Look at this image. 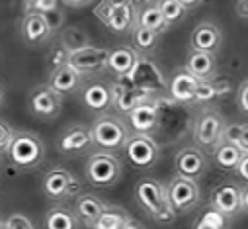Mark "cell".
I'll use <instances>...</instances> for the list:
<instances>
[{
	"mask_svg": "<svg viewBox=\"0 0 248 229\" xmlns=\"http://www.w3.org/2000/svg\"><path fill=\"white\" fill-rule=\"evenodd\" d=\"M135 200L145 210V213L156 223H172L176 217L166 196V186L155 179L147 177L135 184Z\"/></svg>",
	"mask_w": 248,
	"mask_h": 229,
	"instance_id": "cell-1",
	"label": "cell"
},
{
	"mask_svg": "<svg viewBox=\"0 0 248 229\" xmlns=\"http://www.w3.org/2000/svg\"><path fill=\"white\" fill-rule=\"evenodd\" d=\"M86 180L96 188H111L121 180L123 163L109 151H94L84 164Z\"/></svg>",
	"mask_w": 248,
	"mask_h": 229,
	"instance_id": "cell-2",
	"label": "cell"
},
{
	"mask_svg": "<svg viewBox=\"0 0 248 229\" xmlns=\"http://www.w3.org/2000/svg\"><path fill=\"white\" fill-rule=\"evenodd\" d=\"M12 164H16L22 170L35 168L45 159V145L39 135L31 131H16L12 133V141L6 151Z\"/></svg>",
	"mask_w": 248,
	"mask_h": 229,
	"instance_id": "cell-3",
	"label": "cell"
},
{
	"mask_svg": "<svg viewBox=\"0 0 248 229\" xmlns=\"http://www.w3.org/2000/svg\"><path fill=\"white\" fill-rule=\"evenodd\" d=\"M90 133L94 145H98L100 151H109V153L121 151L129 139L127 126L123 124V120L111 116V114H104V116L96 118L90 126Z\"/></svg>",
	"mask_w": 248,
	"mask_h": 229,
	"instance_id": "cell-4",
	"label": "cell"
},
{
	"mask_svg": "<svg viewBox=\"0 0 248 229\" xmlns=\"http://www.w3.org/2000/svg\"><path fill=\"white\" fill-rule=\"evenodd\" d=\"M225 128H227V122L223 118V114L213 110V108H203L198 118L194 122V141H196V147H200L202 151H213L221 139H223V133H225Z\"/></svg>",
	"mask_w": 248,
	"mask_h": 229,
	"instance_id": "cell-5",
	"label": "cell"
},
{
	"mask_svg": "<svg viewBox=\"0 0 248 229\" xmlns=\"http://www.w3.org/2000/svg\"><path fill=\"white\" fill-rule=\"evenodd\" d=\"M41 190L49 200L61 202V200H67V198L75 196L80 190V184H78V179L71 173L69 168L55 166V168L47 170V173L43 175Z\"/></svg>",
	"mask_w": 248,
	"mask_h": 229,
	"instance_id": "cell-6",
	"label": "cell"
},
{
	"mask_svg": "<svg viewBox=\"0 0 248 229\" xmlns=\"http://www.w3.org/2000/svg\"><path fill=\"white\" fill-rule=\"evenodd\" d=\"M123 151H125V157L127 161L139 168V170H149L153 168L158 159H160V147L158 143L151 137V135H145V133H133L129 135L125 147H123Z\"/></svg>",
	"mask_w": 248,
	"mask_h": 229,
	"instance_id": "cell-7",
	"label": "cell"
},
{
	"mask_svg": "<svg viewBox=\"0 0 248 229\" xmlns=\"http://www.w3.org/2000/svg\"><path fill=\"white\" fill-rule=\"evenodd\" d=\"M28 108L35 118L51 122L59 118L61 110H63V96L57 90H53L49 84H39L31 88L30 98H28Z\"/></svg>",
	"mask_w": 248,
	"mask_h": 229,
	"instance_id": "cell-8",
	"label": "cell"
},
{
	"mask_svg": "<svg viewBox=\"0 0 248 229\" xmlns=\"http://www.w3.org/2000/svg\"><path fill=\"white\" fill-rule=\"evenodd\" d=\"M166 196L176 215L188 213L194 208H198L200 198H202L198 182L190 179H182V177H176L170 180V184L166 186Z\"/></svg>",
	"mask_w": 248,
	"mask_h": 229,
	"instance_id": "cell-9",
	"label": "cell"
},
{
	"mask_svg": "<svg viewBox=\"0 0 248 229\" xmlns=\"http://www.w3.org/2000/svg\"><path fill=\"white\" fill-rule=\"evenodd\" d=\"M108 55H109V49L98 47V45H88V47L69 53L67 65L73 67L82 77H90V75H98L108 69Z\"/></svg>",
	"mask_w": 248,
	"mask_h": 229,
	"instance_id": "cell-10",
	"label": "cell"
},
{
	"mask_svg": "<svg viewBox=\"0 0 248 229\" xmlns=\"http://www.w3.org/2000/svg\"><path fill=\"white\" fill-rule=\"evenodd\" d=\"M102 22H106L108 28H111L115 33H127L135 28V12L133 6L127 0H115V2H108L100 10Z\"/></svg>",
	"mask_w": 248,
	"mask_h": 229,
	"instance_id": "cell-11",
	"label": "cell"
},
{
	"mask_svg": "<svg viewBox=\"0 0 248 229\" xmlns=\"http://www.w3.org/2000/svg\"><path fill=\"white\" fill-rule=\"evenodd\" d=\"M174 168L178 177L198 180L207 170V157L200 147H184L174 157Z\"/></svg>",
	"mask_w": 248,
	"mask_h": 229,
	"instance_id": "cell-12",
	"label": "cell"
},
{
	"mask_svg": "<svg viewBox=\"0 0 248 229\" xmlns=\"http://www.w3.org/2000/svg\"><path fill=\"white\" fill-rule=\"evenodd\" d=\"M94 145L92 141V133L90 128L82 126V124H75L69 126L63 133L57 139V151L65 157H75V155H82L86 153L90 147Z\"/></svg>",
	"mask_w": 248,
	"mask_h": 229,
	"instance_id": "cell-13",
	"label": "cell"
},
{
	"mask_svg": "<svg viewBox=\"0 0 248 229\" xmlns=\"http://www.w3.org/2000/svg\"><path fill=\"white\" fill-rule=\"evenodd\" d=\"M211 208L225 217H234L242 212V188L236 182H223L211 192Z\"/></svg>",
	"mask_w": 248,
	"mask_h": 229,
	"instance_id": "cell-14",
	"label": "cell"
},
{
	"mask_svg": "<svg viewBox=\"0 0 248 229\" xmlns=\"http://www.w3.org/2000/svg\"><path fill=\"white\" fill-rule=\"evenodd\" d=\"M190 45L194 51L215 55L223 45V32L215 22H200L192 32Z\"/></svg>",
	"mask_w": 248,
	"mask_h": 229,
	"instance_id": "cell-15",
	"label": "cell"
},
{
	"mask_svg": "<svg viewBox=\"0 0 248 229\" xmlns=\"http://www.w3.org/2000/svg\"><path fill=\"white\" fill-rule=\"evenodd\" d=\"M127 120H129V126L133 128L135 133L151 135L158 128V120H160L158 106L155 102H151V100H145V102L137 104L127 114Z\"/></svg>",
	"mask_w": 248,
	"mask_h": 229,
	"instance_id": "cell-16",
	"label": "cell"
},
{
	"mask_svg": "<svg viewBox=\"0 0 248 229\" xmlns=\"http://www.w3.org/2000/svg\"><path fill=\"white\" fill-rule=\"evenodd\" d=\"M20 32H22V37L28 45L31 47H39L43 43H47L53 33L45 22V18L37 12H30V14H24L22 18V24H20Z\"/></svg>",
	"mask_w": 248,
	"mask_h": 229,
	"instance_id": "cell-17",
	"label": "cell"
},
{
	"mask_svg": "<svg viewBox=\"0 0 248 229\" xmlns=\"http://www.w3.org/2000/svg\"><path fill=\"white\" fill-rule=\"evenodd\" d=\"M84 84V77L80 73H77L73 67L65 65H59L49 73V86L53 90H57L61 96L65 94H73L78 92Z\"/></svg>",
	"mask_w": 248,
	"mask_h": 229,
	"instance_id": "cell-18",
	"label": "cell"
},
{
	"mask_svg": "<svg viewBox=\"0 0 248 229\" xmlns=\"http://www.w3.org/2000/svg\"><path fill=\"white\" fill-rule=\"evenodd\" d=\"M137 61H139L137 51L133 47L121 45V47L109 49V55H108V71L113 73L117 79H125V77H129L135 71Z\"/></svg>",
	"mask_w": 248,
	"mask_h": 229,
	"instance_id": "cell-19",
	"label": "cell"
},
{
	"mask_svg": "<svg viewBox=\"0 0 248 229\" xmlns=\"http://www.w3.org/2000/svg\"><path fill=\"white\" fill-rule=\"evenodd\" d=\"M82 102L88 110L94 112H106L111 108V84L104 81H92L86 86H82Z\"/></svg>",
	"mask_w": 248,
	"mask_h": 229,
	"instance_id": "cell-20",
	"label": "cell"
},
{
	"mask_svg": "<svg viewBox=\"0 0 248 229\" xmlns=\"http://www.w3.org/2000/svg\"><path fill=\"white\" fill-rule=\"evenodd\" d=\"M200 79L188 71H178L168 82V94L180 104H196V88Z\"/></svg>",
	"mask_w": 248,
	"mask_h": 229,
	"instance_id": "cell-21",
	"label": "cell"
},
{
	"mask_svg": "<svg viewBox=\"0 0 248 229\" xmlns=\"http://www.w3.org/2000/svg\"><path fill=\"white\" fill-rule=\"evenodd\" d=\"M190 75H194L200 81H213L215 73H217V61L215 55L203 53V51H190L186 57V69Z\"/></svg>",
	"mask_w": 248,
	"mask_h": 229,
	"instance_id": "cell-22",
	"label": "cell"
},
{
	"mask_svg": "<svg viewBox=\"0 0 248 229\" xmlns=\"http://www.w3.org/2000/svg\"><path fill=\"white\" fill-rule=\"evenodd\" d=\"M106 206L108 204L102 198H98L96 194H88L86 192V194H80L75 200V215H77L78 223H82V225L92 229L94 221L100 217V213L104 212Z\"/></svg>",
	"mask_w": 248,
	"mask_h": 229,
	"instance_id": "cell-23",
	"label": "cell"
},
{
	"mask_svg": "<svg viewBox=\"0 0 248 229\" xmlns=\"http://www.w3.org/2000/svg\"><path fill=\"white\" fill-rule=\"evenodd\" d=\"M45 229H78V219L73 210L65 206H53L45 213Z\"/></svg>",
	"mask_w": 248,
	"mask_h": 229,
	"instance_id": "cell-24",
	"label": "cell"
},
{
	"mask_svg": "<svg viewBox=\"0 0 248 229\" xmlns=\"http://www.w3.org/2000/svg\"><path fill=\"white\" fill-rule=\"evenodd\" d=\"M59 41H61V47H63L67 53H73V51H78L82 47L92 45L90 35L80 26H65L59 32Z\"/></svg>",
	"mask_w": 248,
	"mask_h": 229,
	"instance_id": "cell-25",
	"label": "cell"
},
{
	"mask_svg": "<svg viewBox=\"0 0 248 229\" xmlns=\"http://www.w3.org/2000/svg\"><path fill=\"white\" fill-rule=\"evenodd\" d=\"M242 151L234 145V143H229V141H221L215 149H213V161L219 168L223 170H234L242 159Z\"/></svg>",
	"mask_w": 248,
	"mask_h": 229,
	"instance_id": "cell-26",
	"label": "cell"
},
{
	"mask_svg": "<svg viewBox=\"0 0 248 229\" xmlns=\"http://www.w3.org/2000/svg\"><path fill=\"white\" fill-rule=\"evenodd\" d=\"M129 213L119 208V206H106L104 212L100 213V217L94 221L92 229H121L127 223Z\"/></svg>",
	"mask_w": 248,
	"mask_h": 229,
	"instance_id": "cell-27",
	"label": "cell"
},
{
	"mask_svg": "<svg viewBox=\"0 0 248 229\" xmlns=\"http://www.w3.org/2000/svg\"><path fill=\"white\" fill-rule=\"evenodd\" d=\"M111 98H113L111 106H115L119 112H125V114H129L137 104L147 100V98L135 94V90H127L123 84H113L111 86Z\"/></svg>",
	"mask_w": 248,
	"mask_h": 229,
	"instance_id": "cell-28",
	"label": "cell"
},
{
	"mask_svg": "<svg viewBox=\"0 0 248 229\" xmlns=\"http://www.w3.org/2000/svg\"><path fill=\"white\" fill-rule=\"evenodd\" d=\"M137 24L143 26V28H147V30H151V32H155V33H162L168 28L156 2H153V4H149V6L143 8V12L139 14Z\"/></svg>",
	"mask_w": 248,
	"mask_h": 229,
	"instance_id": "cell-29",
	"label": "cell"
},
{
	"mask_svg": "<svg viewBox=\"0 0 248 229\" xmlns=\"http://www.w3.org/2000/svg\"><path fill=\"white\" fill-rule=\"evenodd\" d=\"M221 141L234 143L242 153H248V122H244V124H227Z\"/></svg>",
	"mask_w": 248,
	"mask_h": 229,
	"instance_id": "cell-30",
	"label": "cell"
},
{
	"mask_svg": "<svg viewBox=\"0 0 248 229\" xmlns=\"http://www.w3.org/2000/svg\"><path fill=\"white\" fill-rule=\"evenodd\" d=\"M131 35H133V45L137 51H153L156 41H158V33L135 24V28L131 30Z\"/></svg>",
	"mask_w": 248,
	"mask_h": 229,
	"instance_id": "cell-31",
	"label": "cell"
},
{
	"mask_svg": "<svg viewBox=\"0 0 248 229\" xmlns=\"http://www.w3.org/2000/svg\"><path fill=\"white\" fill-rule=\"evenodd\" d=\"M156 4L160 8V14H162L166 26H172V24L180 22L184 18V14H186L184 6L178 2V0H158Z\"/></svg>",
	"mask_w": 248,
	"mask_h": 229,
	"instance_id": "cell-32",
	"label": "cell"
},
{
	"mask_svg": "<svg viewBox=\"0 0 248 229\" xmlns=\"http://www.w3.org/2000/svg\"><path fill=\"white\" fill-rule=\"evenodd\" d=\"M227 219L223 213H219L217 210L209 208L203 212V215L196 221L194 229H227Z\"/></svg>",
	"mask_w": 248,
	"mask_h": 229,
	"instance_id": "cell-33",
	"label": "cell"
},
{
	"mask_svg": "<svg viewBox=\"0 0 248 229\" xmlns=\"http://www.w3.org/2000/svg\"><path fill=\"white\" fill-rule=\"evenodd\" d=\"M221 92H223V88L217 86V82H213V81H200L198 88H196V102H202V104L211 102L217 96H221Z\"/></svg>",
	"mask_w": 248,
	"mask_h": 229,
	"instance_id": "cell-34",
	"label": "cell"
},
{
	"mask_svg": "<svg viewBox=\"0 0 248 229\" xmlns=\"http://www.w3.org/2000/svg\"><path fill=\"white\" fill-rule=\"evenodd\" d=\"M57 8H59V0H24V14H30V12L47 14Z\"/></svg>",
	"mask_w": 248,
	"mask_h": 229,
	"instance_id": "cell-35",
	"label": "cell"
},
{
	"mask_svg": "<svg viewBox=\"0 0 248 229\" xmlns=\"http://www.w3.org/2000/svg\"><path fill=\"white\" fill-rule=\"evenodd\" d=\"M41 16L45 18V22H47L51 33H57V32H61V30L65 28V12L61 10V8L51 10V12H47V14H41Z\"/></svg>",
	"mask_w": 248,
	"mask_h": 229,
	"instance_id": "cell-36",
	"label": "cell"
},
{
	"mask_svg": "<svg viewBox=\"0 0 248 229\" xmlns=\"http://www.w3.org/2000/svg\"><path fill=\"white\" fill-rule=\"evenodd\" d=\"M4 223H6L8 229H35V225L31 223V219L26 217L24 213H12Z\"/></svg>",
	"mask_w": 248,
	"mask_h": 229,
	"instance_id": "cell-37",
	"label": "cell"
},
{
	"mask_svg": "<svg viewBox=\"0 0 248 229\" xmlns=\"http://www.w3.org/2000/svg\"><path fill=\"white\" fill-rule=\"evenodd\" d=\"M236 106L242 114L248 116V79H244L236 90Z\"/></svg>",
	"mask_w": 248,
	"mask_h": 229,
	"instance_id": "cell-38",
	"label": "cell"
},
{
	"mask_svg": "<svg viewBox=\"0 0 248 229\" xmlns=\"http://www.w3.org/2000/svg\"><path fill=\"white\" fill-rule=\"evenodd\" d=\"M12 133H14V131H12L4 122H0V155L8 151V145H10V141H12Z\"/></svg>",
	"mask_w": 248,
	"mask_h": 229,
	"instance_id": "cell-39",
	"label": "cell"
},
{
	"mask_svg": "<svg viewBox=\"0 0 248 229\" xmlns=\"http://www.w3.org/2000/svg\"><path fill=\"white\" fill-rule=\"evenodd\" d=\"M234 173H236V175H238V179L248 186V153H244V155H242V159H240L238 166L234 168Z\"/></svg>",
	"mask_w": 248,
	"mask_h": 229,
	"instance_id": "cell-40",
	"label": "cell"
},
{
	"mask_svg": "<svg viewBox=\"0 0 248 229\" xmlns=\"http://www.w3.org/2000/svg\"><path fill=\"white\" fill-rule=\"evenodd\" d=\"M59 2H63L69 8H86L88 4L94 2V0H59Z\"/></svg>",
	"mask_w": 248,
	"mask_h": 229,
	"instance_id": "cell-41",
	"label": "cell"
},
{
	"mask_svg": "<svg viewBox=\"0 0 248 229\" xmlns=\"http://www.w3.org/2000/svg\"><path fill=\"white\" fill-rule=\"evenodd\" d=\"M178 2L184 6V10H186V12H188V10H194V8H198V6L203 2V0H178Z\"/></svg>",
	"mask_w": 248,
	"mask_h": 229,
	"instance_id": "cell-42",
	"label": "cell"
},
{
	"mask_svg": "<svg viewBox=\"0 0 248 229\" xmlns=\"http://www.w3.org/2000/svg\"><path fill=\"white\" fill-rule=\"evenodd\" d=\"M236 12H238L240 18H248V0H238Z\"/></svg>",
	"mask_w": 248,
	"mask_h": 229,
	"instance_id": "cell-43",
	"label": "cell"
},
{
	"mask_svg": "<svg viewBox=\"0 0 248 229\" xmlns=\"http://www.w3.org/2000/svg\"><path fill=\"white\" fill-rule=\"evenodd\" d=\"M121 229H145V227H143L139 221H135V219H131V217H129V219H127V223L123 225Z\"/></svg>",
	"mask_w": 248,
	"mask_h": 229,
	"instance_id": "cell-44",
	"label": "cell"
},
{
	"mask_svg": "<svg viewBox=\"0 0 248 229\" xmlns=\"http://www.w3.org/2000/svg\"><path fill=\"white\" fill-rule=\"evenodd\" d=\"M242 210L248 212V186L242 188Z\"/></svg>",
	"mask_w": 248,
	"mask_h": 229,
	"instance_id": "cell-45",
	"label": "cell"
},
{
	"mask_svg": "<svg viewBox=\"0 0 248 229\" xmlns=\"http://www.w3.org/2000/svg\"><path fill=\"white\" fill-rule=\"evenodd\" d=\"M0 229H8V227H6V223H4V221H2V223H0Z\"/></svg>",
	"mask_w": 248,
	"mask_h": 229,
	"instance_id": "cell-46",
	"label": "cell"
},
{
	"mask_svg": "<svg viewBox=\"0 0 248 229\" xmlns=\"http://www.w3.org/2000/svg\"><path fill=\"white\" fill-rule=\"evenodd\" d=\"M0 104H2V88H0Z\"/></svg>",
	"mask_w": 248,
	"mask_h": 229,
	"instance_id": "cell-47",
	"label": "cell"
}]
</instances>
